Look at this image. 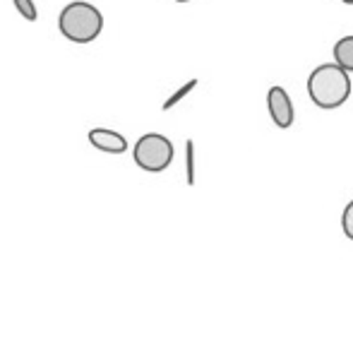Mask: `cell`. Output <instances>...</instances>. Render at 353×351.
I'll list each match as a JSON object with an SVG mask.
<instances>
[{
    "instance_id": "6da1fadb",
    "label": "cell",
    "mask_w": 353,
    "mask_h": 351,
    "mask_svg": "<svg viewBox=\"0 0 353 351\" xmlns=\"http://www.w3.org/2000/svg\"><path fill=\"white\" fill-rule=\"evenodd\" d=\"M351 72H346L344 68H339L336 63H325L317 66L307 77V94L310 101L317 108H339L349 101L351 97Z\"/></svg>"
},
{
    "instance_id": "7a4b0ae2",
    "label": "cell",
    "mask_w": 353,
    "mask_h": 351,
    "mask_svg": "<svg viewBox=\"0 0 353 351\" xmlns=\"http://www.w3.org/2000/svg\"><path fill=\"white\" fill-rule=\"evenodd\" d=\"M58 32L70 43H92L103 32V14L87 0H72L58 14Z\"/></svg>"
},
{
    "instance_id": "3957f363",
    "label": "cell",
    "mask_w": 353,
    "mask_h": 351,
    "mask_svg": "<svg viewBox=\"0 0 353 351\" xmlns=\"http://www.w3.org/2000/svg\"><path fill=\"white\" fill-rule=\"evenodd\" d=\"M173 142L161 132H147L132 147V159L147 174H161L173 161Z\"/></svg>"
},
{
    "instance_id": "277c9868",
    "label": "cell",
    "mask_w": 353,
    "mask_h": 351,
    "mask_svg": "<svg viewBox=\"0 0 353 351\" xmlns=\"http://www.w3.org/2000/svg\"><path fill=\"white\" fill-rule=\"evenodd\" d=\"M267 108H270V116H272V121H274V126L281 128V130L291 128L293 121H296V111H293L291 97H288L286 89L279 85L272 87L270 92H267Z\"/></svg>"
},
{
    "instance_id": "5b68a950",
    "label": "cell",
    "mask_w": 353,
    "mask_h": 351,
    "mask_svg": "<svg viewBox=\"0 0 353 351\" xmlns=\"http://www.w3.org/2000/svg\"><path fill=\"white\" fill-rule=\"evenodd\" d=\"M89 145L106 154H123L128 150V140L123 132L111 130V128H92L87 135Z\"/></svg>"
},
{
    "instance_id": "8992f818",
    "label": "cell",
    "mask_w": 353,
    "mask_h": 351,
    "mask_svg": "<svg viewBox=\"0 0 353 351\" xmlns=\"http://www.w3.org/2000/svg\"><path fill=\"white\" fill-rule=\"evenodd\" d=\"M334 63L339 68H344L346 72H353V34L341 37L334 43Z\"/></svg>"
},
{
    "instance_id": "52a82bcc",
    "label": "cell",
    "mask_w": 353,
    "mask_h": 351,
    "mask_svg": "<svg viewBox=\"0 0 353 351\" xmlns=\"http://www.w3.org/2000/svg\"><path fill=\"white\" fill-rule=\"evenodd\" d=\"M197 82H200V80H190V82H185V85H183L181 89H178V92H173L171 97L166 99V103H163V111H171V108L176 106V103H181L183 99H185L188 94H190L192 89L197 87Z\"/></svg>"
},
{
    "instance_id": "ba28073f",
    "label": "cell",
    "mask_w": 353,
    "mask_h": 351,
    "mask_svg": "<svg viewBox=\"0 0 353 351\" xmlns=\"http://www.w3.org/2000/svg\"><path fill=\"white\" fill-rule=\"evenodd\" d=\"M12 5L27 22H37L39 19V10H37V5H34V0H12Z\"/></svg>"
},
{
    "instance_id": "9c48e42d",
    "label": "cell",
    "mask_w": 353,
    "mask_h": 351,
    "mask_svg": "<svg viewBox=\"0 0 353 351\" xmlns=\"http://www.w3.org/2000/svg\"><path fill=\"white\" fill-rule=\"evenodd\" d=\"M185 178H188V185H195V142L188 140L185 142Z\"/></svg>"
},
{
    "instance_id": "30bf717a",
    "label": "cell",
    "mask_w": 353,
    "mask_h": 351,
    "mask_svg": "<svg viewBox=\"0 0 353 351\" xmlns=\"http://www.w3.org/2000/svg\"><path fill=\"white\" fill-rule=\"evenodd\" d=\"M341 229H344L346 239L353 241V200L344 207V214H341Z\"/></svg>"
},
{
    "instance_id": "8fae6325",
    "label": "cell",
    "mask_w": 353,
    "mask_h": 351,
    "mask_svg": "<svg viewBox=\"0 0 353 351\" xmlns=\"http://www.w3.org/2000/svg\"><path fill=\"white\" fill-rule=\"evenodd\" d=\"M341 3H346V5H353V0H341Z\"/></svg>"
},
{
    "instance_id": "7c38bea8",
    "label": "cell",
    "mask_w": 353,
    "mask_h": 351,
    "mask_svg": "<svg viewBox=\"0 0 353 351\" xmlns=\"http://www.w3.org/2000/svg\"><path fill=\"white\" fill-rule=\"evenodd\" d=\"M176 3H190V0H176Z\"/></svg>"
}]
</instances>
